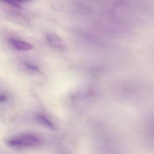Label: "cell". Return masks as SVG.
<instances>
[{
  "label": "cell",
  "mask_w": 154,
  "mask_h": 154,
  "mask_svg": "<svg viewBox=\"0 0 154 154\" xmlns=\"http://www.w3.org/2000/svg\"><path fill=\"white\" fill-rule=\"evenodd\" d=\"M8 100V97L5 94L0 95V103L4 102Z\"/></svg>",
  "instance_id": "7"
},
{
  "label": "cell",
  "mask_w": 154,
  "mask_h": 154,
  "mask_svg": "<svg viewBox=\"0 0 154 154\" xmlns=\"http://www.w3.org/2000/svg\"><path fill=\"white\" fill-rule=\"evenodd\" d=\"M46 38L52 46L60 49H64L65 48L64 43L59 37L54 34H49L47 35Z\"/></svg>",
  "instance_id": "3"
},
{
  "label": "cell",
  "mask_w": 154,
  "mask_h": 154,
  "mask_svg": "<svg viewBox=\"0 0 154 154\" xmlns=\"http://www.w3.org/2000/svg\"><path fill=\"white\" fill-rule=\"evenodd\" d=\"M4 2L7 3V4L9 5L10 6H11V7H14L15 8H17L20 9L21 8V5L18 2H17V1H4Z\"/></svg>",
  "instance_id": "6"
},
{
  "label": "cell",
  "mask_w": 154,
  "mask_h": 154,
  "mask_svg": "<svg viewBox=\"0 0 154 154\" xmlns=\"http://www.w3.org/2000/svg\"><path fill=\"white\" fill-rule=\"evenodd\" d=\"M9 42L14 48L19 51H29L34 48V46L30 43L20 39L11 38L9 40Z\"/></svg>",
  "instance_id": "2"
},
{
  "label": "cell",
  "mask_w": 154,
  "mask_h": 154,
  "mask_svg": "<svg viewBox=\"0 0 154 154\" xmlns=\"http://www.w3.org/2000/svg\"><path fill=\"white\" fill-rule=\"evenodd\" d=\"M25 66L26 68H27L28 70H30V71L37 72L39 71V68H38V66H37L33 64L26 63Z\"/></svg>",
  "instance_id": "5"
},
{
  "label": "cell",
  "mask_w": 154,
  "mask_h": 154,
  "mask_svg": "<svg viewBox=\"0 0 154 154\" xmlns=\"http://www.w3.org/2000/svg\"><path fill=\"white\" fill-rule=\"evenodd\" d=\"M41 142V140L36 135L26 133L11 138L6 143L11 147L19 148L38 146Z\"/></svg>",
  "instance_id": "1"
},
{
  "label": "cell",
  "mask_w": 154,
  "mask_h": 154,
  "mask_svg": "<svg viewBox=\"0 0 154 154\" xmlns=\"http://www.w3.org/2000/svg\"><path fill=\"white\" fill-rule=\"evenodd\" d=\"M35 120L38 124L45 128L52 130L55 129V127L53 122L43 114H36L35 116Z\"/></svg>",
  "instance_id": "4"
}]
</instances>
